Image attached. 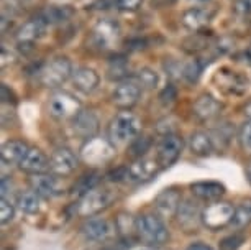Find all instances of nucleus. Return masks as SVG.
Wrapping results in <instances>:
<instances>
[{
	"label": "nucleus",
	"mask_w": 251,
	"mask_h": 250,
	"mask_svg": "<svg viewBox=\"0 0 251 250\" xmlns=\"http://www.w3.org/2000/svg\"><path fill=\"white\" fill-rule=\"evenodd\" d=\"M141 122L133 112L122 111L113 117L108 125V140L115 147H126L138 137Z\"/></svg>",
	"instance_id": "obj_1"
},
{
	"label": "nucleus",
	"mask_w": 251,
	"mask_h": 250,
	"mask_svg": "<svg viewBox=\"0 0 251 250\" xmlns=\"http://www.w3.org/2000/svg\"><path fill=\"white\" fill-rule=\"evenodd\" d=\"M136 235L150 247H161L169 240V230L156 212H145L136 218Z\"/></svg>",
	"instance_id": "obj_2"
},
{
	"label": "nucleus",
	"mask_w": 251,
	"mask_h": 250,
	"mask_svg": "<svg viewBox=\"0 0 251 250\" xmlns=\"http://www.w3.org/2000/svg\"><path fill=\"white\" fill-rule=\"evenodd\" d=\"M117 147L108 139L102 137H92L82 143L79 150V157L86 165L91 167H102V165L110 163L115 158Z\"/></svg>",
	"instance_id": "obj_3"
},
{
	"label": "nucleus",
	"mask_w": 251,
	"mask_h": 250,
	"mask_svg": "<svg viewBox=\"0 0 251 250\" xmlns=\"http://www.w3.org/2000/svg\"><path fill=\"white\" fill-rule=\"evenodd\" d=\"M38 81L41 86L56 89L73 76V64L66 56H56L38 68Z\"/></svg>",
	"instance_id": "obj_4"
},
{
	"label": "nucleus",
	"mask_w": 251,
	"mask_h": 250,
	"mask_svg": "<svg viewBox=\"0 0 251 250\" xmlns=\"http://www.w3.org/2000/svg\"><path fill=\"white\" fill-rule=\"evenodd\" d=\"M161 169L158 160L151 158H136L133 163H130L128 167L120 168L115 171L112 176H117V181H125V183H145L150 181L151 178H154L158 171ZM113 180V181H115Z\"/></svg>",
	"instance_id": "obj_5"
},
{
	"label": "nucleus",
	"mask_w": 251,
	"mask_h": 250,
	"mask_svg": "<svg viewBox=\"0 0 251 250\" xmlns=\"http://www.w3.org/2000/svg\"><path fill=\"white\" fill-rule=\"evenodd\" d=\"M235 206L226 201H215L202 209V224L210 230H220L233 222Z\"/></svg>",
	"instance_id": "obj_6"
},
{
	"label": "nucleus",
	"mask_w": 251,
	"mask_h": 250,
	"mask_svg": "<svg viewBox=\"0 0 251 250\" xmlns=\"http://www.w3.org/2000/svg\"><path fill=\"white\" fill-rule=\"evenodd\" d=\"M82 109V104L75 96L66 91H56L48 101V112L56 120L74 119Z\"/></svg>",
	"instance_id": "obj_7"
},
{
	"label": "nucleus",
	"mask_w": 251,
	"mask_h": 250,
	"mask_svg": "<svg viewBox=\"0 0 251 250\" xmlns=\"http://www.w3.org/2000/svg\"><path fill=\"white\" fill-rule=\"evenodd\" d=\"M110 193L107 190H100V188H94V190L80 196L75 212L79 216H82V218H94V216L100 214L102 211H105L110 206Z\"/></svg>",
	"instance_id": "obj_8"
},
{
	"label": "nucleus",
	"mask_w": 251,
	"mask_h": 250,
	"mask_svg": "<svg viewBox=\"0 0 251 250\" xmlns=\"http://www.w3.org/2000/svg\"><path fill=\"white\" fill-rule=\"evenodd\" d=\"M184 148V140L181 135L177 134H168L161 139L158 145V160L161 168H168L174 165L179 160Z\"/></svg>",
	"instance_id": "obj_9"
},
{
	"label": "nucleus",
	"mask_w": 251,
	"mask_h": 250,
	"mask_svg": "<svg viewBox=\"0 0 251 250\" xmlns=\"http://www.w3.org/2000/svg\"><path fill=\"white\" fill-rule=\"evenodd\" d=\"M214 83L222 92L230 94V96L231 94H233V96H241V94H245L246 89H248V79L226 68L217 71L214 76Z\"/></svg>",
	"instance_id": "obj_10"
},
{
	"label": "nucleus",
	"mask_w": 251,
	"mask_h": 250,
	"mask_svg": "<svg viewBox=\"0 0 251 250\" xmlns=\"http://www.w3.org/2000/svg\"><path fill=\"white\" fill-rule=\"evenodd\" d=\"M30 186L33 191H36L41 197H56L61 196L66 191L64 183L61 181L59 176L56 174H48V173H41V174H31L30 178Z\"/></svg>",
	"instance_id": "obj_11"
},
{
	"label": "nucleus",
	"mask_w": 251,
	"mask_h": 250,
	"mask_svg": "<svg viewBox=\"0 0 251 250\" xmlns=\"http://www.w3.org/2000/svg\"><path fill=\"white\" fill-rule=\"evenodd\" d=\"M181 202H182L181 191L176 190V188H168V190H163L154 197L153 207L156 214H159L161 218L166 219V218H174L177 214Z\"/></svg>",
	"instance_id": "obj_12"
},
{
	"label": "nucleus",
	"mask_w": 251,
	"mask_h": 250,
	"mask_svg": "<svg viewBox=\"0 0 251 250\" xmlns=\"http://www.w3.org/2000/svg\"><path fill=\"white\" fill-rule=\"evenodd\" d=\"M79 165V158L75 157L73 150L61 147L54 150V153L50 158V171L59 178L69 176L75 171Z\"/></svg>",
	"instance_id": "obj_13"
},
{
	"label": "nucleus",
	"mask_w": 251,
	"mask_h": 250,
	"mask_svg": "<svg viewBox=\"0 0 251 250\" xmlns=\"http://www.w3.org/2000/svg\"><path fill=\"white\" fill-rule=\"evenodd\" d=\"M140 96H141V87L135 81H123L112 92V102L115 104L118 109L130 111L131 107H135L138 104Z\"/></svg>",
	"instance_id": "obj_14"
},
{
	"label": "nucleus",
	"mask_w": 251,
	"mask_h": 250,
	"mask_svg": "<svg viewBox=\"0 0 251 250\" xmlns=\"http://www.w3.org/2000/svg\"><path fill=\"white\" fill-rule=\"evenodd\" d=\"M115 225L103 218L87 219L80 227V232L91 242H105L115 234Z\"/></svg>",
	"instance_id": "obj_15"
},
{
	"label": "nucleus",
	"mask_w": 251,
	"mask_h": 250,
	"mask_svg": "<svg viewBox=\"0 0 251 250\" xmlns=\"http://www.w3.org/2000/svg\"><path fill=\"white\" fill-rule=\"evenodd\" d=\"M50 25L41 15H36L30 18L20 27V30L17 31V41L20 46H30L35 43L36 40H40L41 36H45L46 28Z\"/></svg>",
	"instance_id": "obj_16"
},
{
	"label": "nucleus",
	"mask_w": 251,
	"mask_h": 250,
	"mask_svg": "<svg viewBox=\"0 0 251 250\" xmlns=\"http://www.w3.org/2000/svg\"><path fill=\"white\" fill-rule=\"evenodd\" d=\"M217 13V7H194L184 12L182 25L192 31H203V28L214 20Z\"/></svg>",
	"instance_id": "obj_17"
},
{
	"label": "nucleus",
	"mask_w": 251,
	"mask_h": 250,
	"mask_svg": "<svg viewBox=\"0 0 251 250\" xmlns=\"http://www.w3.org/2000/svg\"><path fill=\"white\" fill-rule=\"evenodd\" d=\"M177 224L184 232H196L199 225L202 224V211L199 209V206L191 199H186L181 202L179 211L176 214Z\"/></svg>",
	"instance_id": "obj_18"
},
{
	"label": "nucleus",
	"mask_w": 251,
	"mask_h": 250,
	"mask_svg": "<svg viewBox=\"0 0 251 250\" xmlns=\"http://www.w3.org/2000/svg\"><path fill=\"white\" fill-rule=\"evenodd\" d=\"M92 38L99 48H102V50L112 48L118 41V38H120V27L113 20H110V18L100 20L96 25V28H94Z\"/></svg>",
	"instance_id": "obj_19"
},
{
	"label": "nucleus",
	"mask_w": 251,
	"mask_h": 250,
	"mask_svg": "<svg viewBox=\"0 0 251 250\" xmlns=\"http://www.w3.org/2000/svg\"><path fill=\"white\" fill-rule=\"evenodd\" d=\"M18 167L28 174H41L50 169V158L40 148L30 147L23 160L18 163Z\"/></svg>",
	"instance_id": "obj_20"
},
{
	"label": "nucleus",
	"mask_w": 251,
	"mask_h": 250,
	"mask_svg": "<svg viewBox=\"0 0 251 250\" xmlns=\"http://www.w3.org/2000/svg\"><path fill=\"white\" fill-rule=\"evenodd\" d=\"M99 130V119L92 111H80L73 119V132L80 139H92Z\"/></svg>",
	"instance_id": "obj_21"
},
{
	"label": "nucleus",
	"mask_w": 251,
	"mask_h": 250,
	"mask_svg": "<svg viewBox=\"0 0 251 250\" xmlns=\"http://www.w3.org/2000/svg\"><path fill=\"white\" fill-rule=\"evenodd\" d=\"M224 106L222 102L217 101L215 97H212L210 94H202L197 97V101L194 102L192 111L199 120H212L220 114Z\"/></svg>",
	"instance_id": "obj_22"
},
{
	"label": "nucleus",
	"mask_w": 251,
	"mask_h": 250,
	"mask_svg": "<svg viewBox=\"0 0 251 250\" xmlns=\"http://www.w3.org/2000/svg\"><path fill=\"white\" fill-rule=\"evenodd\" d=\"M192 194L202 201L215 202L225 194V186L219 181H197L191 185Z\"/></svg>",
	"instance_id": "obj_23"
},
{
	"label": "nucleus",
	"mask_w": 251,
	"mask_h": 250,
	"mask_svg": "<svg viewBox=\"0 0 251 250\" xmlns=\"http://www.w3.org/2000/svg\"><path fill=\"white\" fill-rule=\"evenodd\" d=\"M73 84L75 89H79L84 94H91L97 89L99 86V74L91 68H77L73 71Z\"/></svg>",
	"instance_id": "obj_24"
},
{
	"label": "nucleus",
	"mask_w": 251,
	"mask_h": 250,
	"mask_svg": "<svg viewBox=\"0 0 251 250\" xmlns=\"http://www.w3.org/2000/svg\"><path fill=\"white\" fill-rule=\"evenodd\" d=\"M189 150L196 157H208L215 150V141L207 132H194L189 139Z\"/></svg>",
	"instance_id": "obj_25"
},
{
	"label": "nucleus",
	"mask_w": 251,
	"mask_h": 250,
	"mask_svg": "<svg viewBox=\"0 0 251 250\" xmlns=\"http://www.w3.org/2000/svg\"><path fill=\"white\" fill-rule=\"evenodd\" d=\"M28 150H30V147L23 140H8L2 145L0 157H2L3 163H20Z\"/></svg>",
	"instance_id": "obj_26"
},
{
	"label": "nucleus",
	"mask_w": 251,
	"mask_h": 250,
	"mask_svg": "<svg viewBox=\"0 0 251 250\" xmlns=\"http://www.w3.org/2000/svg\"><path fill=\"white\" fill-rule=\"evenodd\" d=\"M17 207L25 214H36L41 209V196L36 191H23L17 197Z\"/></svg>",
	"instance_id": "obj_27"
},
{
	"label": "nucleus",
	"mask_w": 251,
	"mask_h": 250,
	"mask_svg": "<svg viewBox=\"0 0 251 250\" xmlns=\"http://www.w3.org/2000/svg\"><path fill=\"white\" fill-rule=\"evenodd\" d=\"M74 10L69 7H58V5H53L50 8H46L40 13L41 17L45 18L48 25H54V23H61V22H66L73 17Z\"/></svg>",
	"instance_id": "obj_28"
},
{
	"label": "nucleus",
	"mask_w": 251,
	"mask_h": 250,
	"mask_svg": "<svg viewBox=\"0 0 251 250\" xmlns=\"http://www.w3.org/2000/svg\"><path fill=\"white\" fill-rule=\"evenodd\" d=\"M236 229H245L251 224V199H246L243 202H240L235 207V216H233V222Z\"/></svg>",
	"instance_id": "obj_29"
},
{
	"label": "nucleus",
	"mask_w": 251,
	"mask_h": 250,
	"mask_svg": "<svg viewBox=\"0 0 251 250\" xmlns=\"http://www.w3.org/2000/svg\"><path fill=\"white\" fill-rule=\"evenodd\" d=\"M115 229L123 237H130L131 234H136V219H133L128 212H120L115 221Z\"/></svg>",
	"instance_id": "obj_30"
},
{
	"label": "nucleus",
	"mask_w": 251,
	"mask_h": 250,
	"mask_svg": "<svg viewBox=\"0 0 251 250\" xmlns=\"http://www.w3.org/2000/svg\"><path fill=\"white\" fill-rule=\"evenodd\" d=\"M207 45H208V38L203 35V31H194V35L186 38L182 43L184 50H186L187 53H197V51H202L207 48Z\"/></svg>",
	"instance_id": "obj_31"
},
{
	"label": "nucleus",
	"mask_w": 251,
	"mask_h": 250,
	"mask_svg": "<svg viewBox=\"0 0 251 250\" xmlns=\"http://www.w3.org/2000/svg\"><path fill=\"white\" fill-rule=\"evenodd\" d=\"M135 83L138 84L141 89H154L158 86V74L153 69L143 68L135 74Z\"/></svg>",
	"instance_id": "obj_32"
},
{
	"label": "nucleus",
	"mask_w": 251,
	"mask_h": 250,
	"mask_svg": "<svg viewBox=\"0 0 251 250\" xmlns=\"http://www.w3.org/2000/svg\"><path fill=\"white\" fill-rule=\"evenodd\" d=\"M128 76V63L123 58H117L110 63L108 68V78L110 79H123Z\"/></svg>",
	"instance_id": "obj_33"
},
{
	"label": "nucleus",
	"mask_w": 251,
	"mask_h": 250,
	"mask_svg": "<svg viewBox=\"0 0 251 250\" xmlns=\"http://www.w3.org/2000/svg\"><path fill=\"white\" fill-rule=\"evenodd\" d=\"M151 145L150 137H136V139L130 143V153L135 158H143V155L148 152Z\"/></svg>",
	"instance_id": "obj_34"
},
{
	"label": "nucleus",
	"mask_w": 251,
	"mask_h": 250,
	"mask_svg": "<svg viewBox=\"0 0 251 250\" xmlns=\"http://www.w3.org/2000/svg\"><path fill=\"white\" fill-rule=\"evenodd\" d=\"M13 216H15V207H13L10 199L2 197V199H0V222H2V225L12 222Z\"/></svg>",
	"instance_id": "obj_35"
},
{
	"label": "nucleus",
	"mask_w": 251,
	"mask_h": 250,
	"mask_svg": "<svg viewBox=\"0 0 251 250\" xmlns=\"http://www.w3.org/2000/svg\"><path fill=\"white\" fill-rule=\"evenodd\" d=\"M238 139H240V145L245 152L251 153V120L245 122L240 129V134H238Z\"/></svg>",
	"instance_id": "obj_36"
},
{
	"label": "nucleus",
	"mask_w": 251,
	"mask_h": 250,
	"mask_svg": "<svg viewBox=\"0 0 251 250\" xmlns=\"http://www.w3.org/2000/svg\"><path fill=\"white\" fill-rule=\"evenodd\" d=\"M243 240H245L243 235L233 234V235H230V237L222 240L220 247H222V250H236L241 244H243Z\"/></svg>",
	"instance_id": "obj_37"
},
{
	"label": "nucleus",
	"mask_w": 251,
	"mask_h": 250,
	"mask_svg": "<svg viewBox=\"0 0 251 250\" xmlns=\"http://www.w3.org/2000/svg\"><path fill=\"white\" fill-rule=\"evenodd\" d=\"M143 0H117V7L123 12H136Z\"/></svg>",
	"instance_id": "obj_38"
},
{
	"label": "nucleus",
	"mask_w": 251,
	"mask_h": 250,
	"mask_svg": "<svg viewBox=\"0 0 251 250\" xmlns=\"http://www.w3.org/2000/svg\"><path fill=\"white\" fill-rule=\"evenodd\" d=\"M0 97H2V102L3 104H15V94H13L10 89H8L5 84H2L0 87Z\"/></svg>",
	"instance_id": "obj_39"
},
{
	"label": "nucleus",
	"mask_w": 251,
	"mask_h": 250,
	"mask_svg": "<svg viewBox=\"0 0 251 250\" xmlns=\"http://www.w3.org/2000/svg\"><path fill=\"white\" fill-rule=\"evenodd\" d=\"M186 250H214V249L205 242H192Z\"/></svg>",
	"instance_id": "obj_40"
},
{
	"label": "nucleus",
	"mask_w": 251,
	"mask_h": 250,
	"mask_svg": "<svg viewBox=\"0 0 251 250\" xmlns=\"http://www.w3.org/2000/svg\"><path fill=\"white\" fill-rule=\"evenodd\" d=\"M125 250H153V249L146 244H136V245H130V247H126Z\"/></svg>",
	"instance_id": "obj_41"
},
{
	"label": "nucleus",
	"mask_w": 251,
	"mask_h": 250,
	"mask_svg": "<svg viewBox=\"0 0 251 250\" xmlns=\"http://www.w3.org/2000/svg\"><path fill=\"white\" fill-rule=\"evenodd\" d=\"M243 114L248 117V120H251V102H248L246 106L243 107Z\"/></svg>",
	"instance_id": "obj_42"
},
{
	"label": "nucleus",
	"mask_w": 251,
	"mask_h": 250,
	"mask_svg": "<svg viewBox=\"0 0 251 250\" xmlns=\"http://www.w3.org/2000/svg\"><path fill=\"white\" fill-rule=\"evenodd\" d=\"M173 0H153V5H158V7H163L166 3H171Z\"/></svg>",
	"instance_id": "obj_43"
},
{
	"label": "nucleus",
	"mask_w": 251,
	"mask_h": 250,
	"mask_svg": "<svg viewBox=\"0 0 251 250\" xmlns=\"http://www.w3.org/2000/svg\"><path fill=\"white\" fill-rule=\"evenodd\" d=\"M246 178H248V181H250V185H251V163L246 167Z\"/></svg>",
	"instance_id": "obj_44"
},
{
	"label": "nucleus",
	"mask_w": 251,
	"mask_h": 250,
	"mask_svg": "<svg viewBox=\"0 0 251 250\" xmlns=\"http://www.w3.org/2000/svg\"><path fill=\"white\" fill-rule=\"evenodd\" d=\"M191 2H196V3H203V2H208V0H191Z\"/></svg>",
	"instance_id": "obj_45"
},
{
	"label": "nucleus",
	"mask_w": 251,
	"mask_h": 250,
	"mask_svg": "<svg viewBox=\"0 0 251 250\" xmlns=\"http://www.w3.org/2000/svg\"><path fill=\"white\" fill-rule=\"evenodd\" d=\"M235 2H240V0H235Z\"/></svg>",
	"instance_id": "obj_46"
},
{
	"label": "nucleus",
	"mask_w": 251,
	"mask_h": 250,
	"mask_svg": "<svg viewBox=\"0 0 251 250\" xmlns=\"http://www.w3.org/2000/svg\"><path fill=\"white\" fill-rule=\"evenodd\" d=\"M250 53H251V48H250Z\"/></svg>",
	"instance_id": "obj_47"
}]
</instances>
